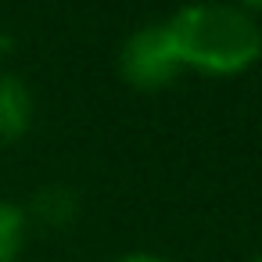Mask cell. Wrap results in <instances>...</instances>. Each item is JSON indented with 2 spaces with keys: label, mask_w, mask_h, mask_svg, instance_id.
<instances>
[{
  "label": "cell",
  "mask_w": 262,
  "mask_h": 262,
  "mask_svg": "<svg viewBox=\"0 0 262 262\" xmlns=\"http://www.w3.org/2000/svg\"><path fill=\"white\" fill-rule=\"evenodd\" d=\"M115 65H119L122 83L133 86V90H144V94H155V90L172 86L176 76L183 72L180 54L172 47V36H169V26L165 22H147V26L133 29L122 40Z\"/></svg>",
  "instance_id": "7a4b0ae2"
},
{
  "label": "cell",
  "mask_w": 262,
  "mask_h": 262,
  "mask_svg": "<svg viewBox=\"0 0 262 262\" xmlns=\"http://www.w3.org/2000/svg\"><path fill=\"white\" fill-rule=\"evenodd\" d=\"M244 11H262V0H241Z\"/></svg>",
  "instance_id": "52a82bcc"
},
{
  "label": "cell",
  "mask_w": 262,
  "mask_h": 262,
  "mask_svg": "<svg viewBox=\"0 0 262 262\" xmlns=\"http://www.w3.org/2000/svg\"><path fill=\"white\" fill-rule=\"evenodd\" d=\"M29 237V215L22 205L0 198V262H18Z\"/></svg>",
  "instance_id": "277c9868"
},
{
  "label": "cell",
  "mask_w": 262,
  "mask_h": 262,
  "mask_svg": "<svg viewBox=\"0 0 262 262\" xmlns=\"http://www.w3.org/2000/svg\"><path fill=\"white\" fill-rule=\"evenodd\" d=\"M33 215L43 223V226H69L76 219V194L69 187H43L36 198H33Z\"/></svg>",
  "instance_id": "5b68a950"
},
{
  "label": "cell",
  "mask_w": 262,
  "mask_h": 262,
  "mask_svg": "<svg viewBox=\"0 0 262 262\" xmlns=\"http://www.w3.org/2000/svg\"><path fill=\"white\" fill-rule=\"evenodd\" d=\"M115 262H165V258L162 255H151V251H129V255H122Z\"/></svg>",
  "instance_id": "8992f818"
},
{
  "label": "cell",
  "mask_w": 262,
  "mask_h": 262,
  "mask_svg": "<svg viewBox=\"0 0 262 262\" xmlns=\"http://www.w3.org/2000/svg\"><path fill=\"white\" fill-rule=\"evenodd\" d=\"M36 101L22 76L4 72L0 76V144H18L33 129Z\"/></svg>",
  "instance_id": "3957f363"
},
{
  "label": "cell",
  "mask_w": 262,
  "mask_h": 262,
  "mask_svg": "<svg viewBox=\"0 0 262 262\" xmlns=\"http://www.w3.org/2000/svg\"><path fill=\"white\" fill-rule=\"evenodd\" d=\"M251 262H262V255H258V258H251Z\"/></svg>",
  "instance_id": "ba28073f"
},
{
  "label": "cell",
  "mask_w": 262,
  "mask_h": 262,
  "mask_svg": "<svg viewBox=\"0 0 262 262\" xmlns=\"http://www.w3.org/2000/svg\"><path fill=\"white\" fill-rule=\"evenodd\" d=\"M165 26L183 69L230 79L248 72L262 58V26L251 11L237 4L198 0L172 11Z\"/></svg>",
  "instance_id": "6da1fadb"
}]
</instances>
